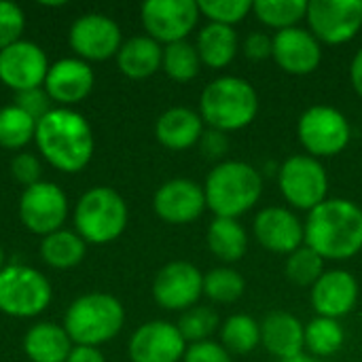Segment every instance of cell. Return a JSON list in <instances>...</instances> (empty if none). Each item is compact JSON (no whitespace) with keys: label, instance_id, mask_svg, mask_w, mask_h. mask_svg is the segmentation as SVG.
I'll use <instances>...</instances> for the list:
<instances>
[{"label":"cell","instance_id":"cell-1","mask_svg":"<svg viewBox=\"0 0 362 362\" xmlns=\"http://www.w3.org/2000/svg\"><path fill=\"white\" fill-rule=\"evenodd\" d=\"M34 142L45 161L64 174L85 170L95 148L89 121L81 112L62 106L51 108L36 123Z\"/></svg>","mask_w":362,"mask_h":362},{"label":"cell","instance_id":"cell-2","mask_svg":"<svg viewBox=\"0 0 362 362\" xmlns=\"http://www.w3.org/2000/svg\"><path fill=\"white\" fill-rule=\"evenodd\" d=\"M303 229L305 246L325 261H348L362 250V208L352 199L327 197L308 214Z\"/></svg>","mask_w":362,"mask_h":362},{"label":"cell","instance_id":"cell-3","mask_svg":"<svg viewBox=\"0 0 362 362\" xmlns=\"http://www.w3.org/2000/svg\"><path fill=\"white\" fill-rule=\"evenodd\" d=\"M206 208L214 212V218H240L252 210L263 195L261 172L238 159L216 163L204 185Z\"/></svg>","mask_w":362,"mask_h":362},{"label":"cell","instance_id":"cell-4","mask_svg":"<svg viewBox=\"0 0 362 362\" xmlns=\"http://www.w3.org/2000/svg\"><path fill=\"white\" fill-rule=\"evenodd\" d=\"M259 93L242 76H218L204 87L199 95L202 121L218 132H238L248 127L259 115Z\"/></svg>","mask_w":362,"mask_h":362},{"label":"cell","instance_id":"cell-5","mask_svg":"<svg viewBox=\"0 0 362 362\" xmlns=\"http://www.w3.org/2000/svg\"><path fill=\"white\" fill-rule=\"evenodd\" d=\"M125 325L121 301L108 293H87L74 299L64 316V329L74 346L100 348L115 339Z\"/></svg>","mask_w":362,"mask_h":362},{"label":"cell","instance_id":"cell-6","mask_svg":"<svg viewBox=\"0 0 362 362\" xmlns=\"http://www.w3.org/2000/svg\"><path fill=\"white\" fill-rule=\"evenodd\" d=\"M127 204L110 187L85 191L74 206V231L85 244L104 246L119 240L127 227Z\"/></svg>","mask_w":362,"mask_h":362},{"label":"cell","instance_id":"cell-7","mask_svg":"<svg viewBox=\"0 0 362 362\" xmlns=\"http://www.w3.org/2000/svg\"><path fill=\"white\" fill-rule=\"evenodd\" d=\"M53 299L51 282L45 274L28 265H4L0 269V312L11 318H34Z\"/></svg>","mask_w":362,"mask_h":362},{"label":"cell","instance_id":"cell-8","mask_svg":"<svg viewBox=\"0 0 362 362\" xmlns=\"http://www.w3.org/2000/svg\"><path fill=\"white\" fill-rule=\"evenodd\" d=\"M297 136L310 157H335L350 144L352 127L341 110L327 104H316L299 117Z\"/></svg>","mask_w":362,"mask_h":362},{"label":"cell","instance_id":"cell-9","mask_svg":"<svg viewBox=\"0 0 362 362\" xmlns=\"http://www.w3.org/2000/svg\"><path fill=\"white\" fill-rule=\"evenodd\" d=\"M282 197L297 210L312 212L329 195V174L320 159L310 155H293L278 170Z\"/></svg>","mask_w":362,"mask_h":362},{"label":"cell","instance_id":"cell-10","mask_svg":"<svg viewBox=\"0 0 362 362\" xmlns=\"http://www.w3.org/2000/svg\"><path fill=\"white\" fill-rule=\"evenodd\" d=\"M146 36L159 45L187 40L202 13L195 0H146L140 8Z\"/></svg>","mask_w":362,"mask_h":362},{"label":"cell","instance_id":"cell-11","mask_svg":"<svg viewBox=\"0 0 362 362\" xmlns=\"http://www.w3.org/2000/svg\"><path fill=\"white\" fill-rule=\"evenodd\" d=\"M70 49L83 62H104L117 57L123 34L119 23L104 13H85L74 19L68 32Z\"/></svg>","mask_w":362,"mask_h":362},{"label":"cell","instance_id":"cell-12","mask_svg":"<svg viewBox=\"0 0 362 362\" xmlns=\"http://www.w3.org/2000/svg\"><path fill=\"white\" fill-rule=\"evenodd\" d=\"M305 19L320 42H350L362 30V0H312Z\"/></svg>","mask_w":362,"mask_h":362},{"label":"cell","instance_id":"cell-13","mask_svg":"<svg viewBox=\"0 0 362 362\" xmlns=\"http://www.w3.org/2000/svg\"><path fill=\"white\" fill-rule=\"evenodd\" d=\"M68 216V197L55 182H36L19 197V218L36 235H51L62 229Z\"/></svg>","mask_w":362,"mask_h":362},{"label":"cell","instance_id":"cell-14","mask_svg":"<svg viewBox=\"0 0 362 362\" xmlns=\"http://www.w3.org/2000/svg\"><path fill=\"white\" fill-rule=\"evenodd\" d=\"M204 295V274L189 261H172L163 265L153 280V299L170 312H187L195 308Z\"/></svg>","mask_w":362,"mask_h":362},{"label":"cell","instance_id":"cell-15","mask_svg":"<svg viewBox=\"0 0 362 362\" xmlns=\"http://www.w3.org/2000/svg\"><path fill=\"white\" fill-rule=\"evenodd\" d=\"M47 53L30 40H17L0 51V83L15 93L45 85L49 72Z\"/></svg>","mask_w":362,"mask_h":362},{"label":"cell","instance_id":"cell-16","mask_svg":"<svg viewBox=\"0 0 362 362\" xmlns=\"http://www.w3.org/2000/svg\"><path fill=\"white\" fill-rule=\"evenodd\" d=\"M187 341L178 327L165 320H151L136 329L129 339L127 354L132 362H180Z\"/></svg>","mask_w":362,"mask_h":362},{"label":"cell","instance_id":"cell-17","mask_svg":"<svg viewBox=\"0 0 362 362\" xmlns=\"http://www.w3.org/2000/svg\"><path fill=\"white\" fill-rule=\"evenodd\" d=\"M153 208L168 225H189L206 210L204 187L189 178H172L157 189Z\"/></svg>","mask_w":362,"mask_h":362},{"label":"cell","instance_id":"cell-18","mask_svg":"<svg viewBox=\"0 0 362 362\" xmlns=\"http://www.w3.org/2000/svg\"><path fill=\"white\" fill-rule=\"evenodd\" d=\"M252 233L265 250L276 255H293L305 244L303 223L288 208H263L255 216Z\"/></svg>","mask_w":362,"mask_h":362},{"label":"cell","instance_id":"cell-19","mask_svg":"<svg viewBox=\"0 0 362 362\" xmlns=\"http://www.w3.org/2000/svg\"><path fill=\"white\" fill-rule=\"evenodd\" d=\"M93 83L95 74L87 62L78 57H62L49 66L42 87L51 102L59 104L62 108H70L91 93Z\"/></svg>","mask_w":362,"mask_h":362},{"label":"cell","instance_id":"cell-20","mask_svg":"<svg viewBox=\"0 0 362 362\" xmlns=\"http://www.w3.org/2000/svg\"><path fill=\"white\" fill-rule=\"evenodd\" d=\"M272 57L276 64L295 76L312 74L322 62V47L320 40L305 28H288L280 30L274 36V53Z\"/></svg>","mask_w":362,"mask_h":362},{"label":"cell","instance_id":"cell-21","mask_svg":"<svg viewBox=\"0 0 362 362\" xmlns=\"http://www.w3.org/2000/svg\"><path fill=\"white\" fill-rule=\"evenodd\" d=\"M358 303V282L346 269H329L312 286V305L318 316L339 320Z\"/></svg>","mask_w":362,"mask_h":362},{"label":"cell","instance_id":"cell-22","mask_svg":"<svg viewBox=\"0 0 362 362\" xmlns=\"http://www.w3.org/2000/svg\"><path fill=\"white\" fill-rule=\"evenodd\" d=\"M261 344L278 361H291L305 350V327L295 314L269 312L261 320Z\"/></svg>","mask_w":362,"mask_h":362},{"label":"cell","instance_id":"cell-23","mask_svg":"<svg viewBox=\"0 0 362 362\" xmlns=\"http://www.w3.org/2000/svg\"><path fill=\"white\" fill-rule=\"evenodd\" d=\"M204 134V121L199 112L187 106H174L159 115L155 123V136L161 146L170 151H187L199 142Z\"/></svg>","mask_w":362,"mask_h":362},{"label":"cell","instance_id":"cell-24","mask_svg":"<svg viewBox=\"0 0 362 362\" xmlns=\"http://www.w3.org/2000/svg\"><path fill=\"white\" fill-rule=\"evenodd\" d=\"M72 348L66 329L53 322H38L23 337V352L30 362H66Z\"/></svg>","mask_w":362,"mask_h":362},{"label":"cell","instance_id":"cell-25","mask_svg":"<svg viewBox=\"0 0 362 362\" xmlns=\"http://www.w3.org/2000/svg\"><path fill=\"white\" fill-rule=\"evenodd\" d=\"M163 47L153 40L151 36H132L127 38L119 53H117V66L119 70L134 81H142L153 76L161 68Z\"/></svg>","mask_w":362,"mask_h":362},{"label":"cell","instance_id":"cell-26","mask_svg":"<svg viewBox=\"0 0 362 362\" xmlns=\"http://www.w3.org/2000/svg\"><path fill=\"white\" fill-rule=\"evenodd\" d=\"M195 49L204 66L221 70L233 62L240 49V38L235 28L223 23H208L199 30Z\"/></svg>","mask_w":362,"mask_h":362},{"label":"cell","instance_id":"cell-27","mask_svg":"<svg viewBox=\"0 0 362 362\" xmlns=\"http://www.w3.org/2000/svg\"><path fill=\"white\" fill-rule=\"evenodd\" d=\"M206 240L210 252L225 263L240 261L248 250L246 229L235 218H214L208 227Z\"/></svg>","mask_w":362,"mask_h":362},{"label":"cell","instance_id":"cell-28","mask_svg":"<svg viewBox=\"0 0 362 362\" xmlns=\"http://www.w3.org/2000/svg\"><path fill=\"white\" fill-rule=\"evenodd\" d=\"M87 255V244L76 231L59 229L40 242V259L53 269H72Z\"/></svg>","mask_w":362,"mask_h":362},{"label":"cell","instance_id":"cell-29","mask_svg":"<svg viewBox=\"0 0 362 362\" xmlns=\"http://www.w3.org/2000/svg\"><path fill=\"white\" fill-rule=\"evenodd\" d=\"M346 344V331L339 320L316 316L305 325V350L314 358L337 354Z\"/></svg>","mask_w":362,"mask_h":362},{"label":"cell","instance_id":"cell-30","mask_svg":"<svg viewBox=\"0 0 362 362\" xmlns=\"http://www.w3.org/2000/svg\"><path fill=\"white\" fill-rule=\"evenodd\" d=\"M221 344L229 354H250L261 344V325L248 314H233L221 327Z\"/></svg>","mask_w":362,"mask_h":362},{"label":"cell","instance_id":"cell-31","mask_svg":"<svg viewBox=\"0 0 362 362\" xmlns=\"http://www.w3.org/2000/svg\"><path fill=\"white\" fill-rule=\"evenodd\" d=\"M255 17L274 30L295 28L308 15L305 0H255L252 2Z\"/></svg>","mask_w":362,"mask_h":362},{"label":"cell","instance_id":"cell-32","mask_svg":"<svg viewBox=\"0 0 362 362\" xmlns=\"http://www.w3.org/2000/svg\"><path fill=\"white\" fill-rule=\"evenodd\" d=\"M36 136V121L15 104L0 108V146L6 151H21Z\"/></svg>","mask_w":362,"mask_h":362},{"label":"cell","instance_id":"cell-33","mask_svg":"<svg viewBox=\"0 0 362 362\" xmlns=\"http://www.w3.org/2000/svg\"><path fill=\"white\" fill-rule=\"evenodd\" d=\"M202 59L189 40L172 42L163 47V57H161V70L176 83H189L199 74Z\"/></svg>","mask_w":362,"mask_h":362},{"label":"cell","instance_id":"cell-34","mask_svg":"<svg viewBox=\"0 0 362 362\" xmlns=\"http://www.w3.org/2000/svg\"><path fill=\"white\" fill-rule=\"evenodd\" d=\"M246 291V280L231 267H214L204 276V295L214 303H235Z\"/></svg>","mask_w":362,"mask_h":362},{"label":"cell","instance_id":"cell-35","mask_svg":"<svg viewBox=\"0 0 362 362\" xmlns=\"http://www.w3.org/2000/svg\"><path fill=\"white\" fill-rule=\"evenodd\" d=\"M284 272L293 284H297L301 288H308V286L312 288L327 269H325V259L316 250H312L310 246L303 244L293 255H288Z\"/></svg>","mask_w":362,"mask_h":362},{"label":"cell","instance_id":"cell-36","mask_svg":"<svg viewBox=\"0 0 362 362\" xmlns=\"http://www.w3.org/2000/svg\"><path fill=\"white\" fill-rule=\"evenodd\" d=\"M218 325H221L218 314L206 305H195V308L182 312L180 320L176 322V327L187 344L208 341L212 337V333L218 329Z\"/></svg>","mask_w":362,"mask_h":362},{"label":"cell","instance_id":"cell-37","mask_svg":"<svg viewBox=\"0 0 362 362\" xmlns=\"http://www.w3.org/2000/svg\"><path fill=\"white\" fill-rule=\"evenodd\" d=\"M197 6L199 13L210 19V23H223L231 28L252 13L250 0H199Z\"/></svg>","mask_w":362,"mask_h":362},{"label":"cell","instance_id":"cell-38","mask_svg":"<svg viewBox=\"0 0 362 362\" xmlns=\"http://www.w3.org/2000/svg\"><path fill=\"white\" fill-rule=\"evenodd\" d=\"M25 28V15L19 4L0 0V51L21 40Z\"/></svg>","mask_w":362,"mask_h":362},{"label":"cell","instance_id":"cell-39","mask_svg":"<svg viewBox=\"0 0 362 362\" xmlns=\"http://www.w3.org/2000/svg\"><path fill=\"white\" fill-rule=\"evenodd\" d=\"M17 108H21L25 115H30L36 123L53 108L51 106V98L45 91V87H36V89H28V91H19L15 93V102Z\"/></svg>","mask_w":362,"mask_h":362},{"label":"cell","instance_id":"cell-40","mask_svg":"<svg viewBox=\"0 0 362 362\" xmlns=\"http://www.w3.org/2000/svg\"><path fill=\"white\" fill-rule=\"evenodd\" d=\"M40 174H42V165L38 161L36 155L32 153H17L13 159H11V176L23 185L25 189L40 182Z\"/></svg>","mask_w":362,"mask_h":362},{"label":"cell","instance_id":"cell-41","mask_svg":"<svg viewBox=\"0 0 362 362\" xmlns=\"http://www.w3.org/2000/svg\"><path fill=\"white\" fill-rule=\"evenodd\" d=\"M182 362H231V354L223 344L216 341H199L187 346Z\"/></svg>","mask_w":362,"mask_h":362},{"label":"cell","instance_id":"cell-42","mask_svg":"<svg viewBox=\"0 0 362 362\" xmlns=\"http://www.w3.org/2000/svg\"><path fill=\"white\" fill-rule=\"evenodd\" d=\"M197 144H199L202 155L206 159H212V161L221 159L229 151V138H227V134L225 132H218V129H212V127L204 129V134H202V138H199Z\"/></svg>","mask_w":362,"mask_h":362},{"label":"cell","instance_id":"cell-43","mask_svg":"<svg viewBox=\"0 0 362 362\" xmlns=\"http://www.w3.org/2000/svg\"><path fill=\"white\" fill-rule=\"evenodd\" d=\"M244 53H246V57H250L255 62L272 57L274 36H269L267 32H250L244 40Z\"/></svg>","mask_w":362,"mask_h":362},{"label":"cell","instance_id":"cell-44","mask_svg":"<svg viewBox=\"0 0 362 362\" xmlns=\"http://www.w3.org/2000/svg\"><path fill=\"white\" fill-rule=\"evenodd\" d=\"M66 362H106V358H104V354H102L98 348H89V346H74Z\"/></svg>","mask_w":362,"mask_h":362},{"label":"cell","instance_id":"cell-45","mask_svg":"<svg viewBox=\"0 0 362 362\" xmlns=\"http://www.w3.org/2000/svg\"><path fill=\"white\" fill-rule=\"evenodd\" d=\"M350 83H352L354 91L362 98V49H358L356 55L352 57V64H350Z\"/></svg>","mask_w":362,"mask_h":362},{"label":"cell","instance_id":"cell-46","mask_svg":"<svg viewBox=\"0 0 362 362\" xmlns=\"http://www.w3.org/2000/svg\"><path fill=\"white\" fill-rule=\"evenodd\" d=\"M282 362H322L320 358H314V356H305V354H301V356H297V358H291V361H282Z\"/></svg>","mask_w":362,"mask_h":362},{"label":"cell","instance_id":"cell-47","mask_svg":"<svg viewBox=\"0 0 362 362\" xmlns=\"http://www.w3.org/2000/svg\"><path fill=\"white\" fill-rule=\"evenodd\" d=\"M4 267V250H2V246H0V269Z\"/></svg>","mask_w":362,"mask_h":362}]
</instances>
